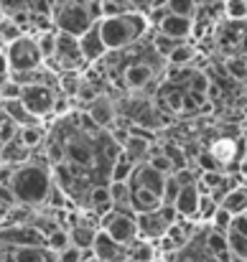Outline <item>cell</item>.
<instances>
[{
  "instance_id": "obj_1",
  "label": "cell",
  "mask_w": 247,
  "mask_h": 262,
  "mask_svg": "<svg viewBox=\"0 0 247 262\" xmlns=\"http://www.w3.org/2000/svg\"><path fill=\"white\" fill-rule=\"evenodd\" d=\"M8 186L15 196V204L28 206V209L46 206V199L54 188V173H51L49 161L44 156H38V158L33 156L28 163L15 166Z\"/></svg>"
},
{
  "instance_id": "obj_2",
  "label": "cell",
  "mask_w": 247,
  "mask_h": 262,
  "mask_svg": "<svg viewBox=\"0 0 247 262\" xmlns=\"http://www.w3.org/2000/svg\"><path fill=\"white\" fill-rule=\"evenodd\" d=\"M97 26H99V33H102V41H105L107 51H122V49L148 38V33H151L148 18L138 10L125 13V15L102 18Z\"/></svg>"
},
{
  "instance_id": "obj_3",
  "label": "cell",
  "mask_w": 247,
  "mask_h": 262,
  "mask_svg": "<svg viewBox=\"0 0 247 262\" xmlns=\"http://www.w3.org/2000/svg\"><path fill=\"white\" fill-rule=\"evenodd\" d=\"M51 23L56 31L79 38L84 31L94 26V18L89 13L87 0H56L51 8Z\"/></svg>"
},
{
  "instance_id": "obj_4",
  "label": "cell",
  "mask_w": 247,
  "mask_h": 262,
  "mask_svg": "<svg viewBox=\"0 0 247 262\" xmlns=\"http://www.w3.org/2000/svg\"><path fill=\"white\" fill-rule=\"evenodd\" d=\"M99 232L110 234L115 242L120 245H133L140 234H138V214L130 209H117L112 206L107 214L99 216Z\"/></svg>"
},
{
  "instance_id": "obj_5",
  "label": "cell",
  "mask_w": 247,
  "mask_h": 262,
  "mask_svg": "<svg viewBox=\"0 0 247 262\" xmlns=\"http://www.w3.org/2000/svg\"><path fill=\"white\" fill-rule=\"evenodd\" d=\"M5 56H8V64H10V74L44 67V56H41V49H38L33 33H23L15 41H10L5 46Z\"/></svg>"
},
{
  "instance_id": "obj_6",
  "label": "cell",
  "mask_w": 247,
  "mask_h": 262,
  "mask_svg": "<svg viewBox=\"0 0 247 262\" xmlns=\"http://www.w3.org/2000/svg\"><path fill=\"white\" fill-rule=\"evenodd\" d=\"M44 64L51 67L56 74H64V72H84V69H87V61H84L82 49H79V38L59 31V33H56L54 56H51L49 61H44Z\"/></svg>"
},
{
  "instance_id": "obj_7",
  "label": "cell",
  "mask_w": 247,
  "mask_h": 262,
  "mask_svg": "<svg viewBox=\"0 0 247 262\" xmlns=\"http://www.w3.org/2000/svg\"><path fill=\"white\" fill-rule=\"evenodd\" d=\"M181 216L176 214L173 206H161L156 211H146V214H138V234L148 242H158L168 232L171 224H176Z\"/></svg>"
},
{
  "instance_id": "obj_8",
  "label": "cell",
  "mask_w": 247,
  "mask_h": 262,
  "mask_svg": "<svg viewBox=\"0 0 247 262\" xmlns=\"http://www.w3.org/2000/svg\"><path fill=\"white\" fill-rule=\"evenodd\" d=\"M0 245L3 247H46V237L28 224H0Z\"/></svg>"
},
{
  "instance_id": "obj_9",
  "label": "cell",
  "mask_w": 247,
  "mask_h": 262,
  "mask_svg": "<svg viewBox=\"0 0 247 262\" xmlns=\"http://www.w3.org/2000/svg\"><path fill=\"white\" fill-rule=\"evenodd\" d=\"M161 260H166V262H217L209 255L207 245H204V224H201L199 232L189 239L186 247H181L178 252H173V255H168V257H161Z\"/></svg>"
},
{
  "instance_id": "obj_10",
  "label": "cell",
  "mask_w": 247,
  "mask_h": 262,
  "mask_svg": "<svg viewBox=\"0 0 247 262\" xmlns=\"http://www.w3.org/2000/svg\"><path fill=\"white\" fill-rule=\"evenodd\" d=\"M92 257L97 262H128V247L115 242L110 234L97 232L94 245H92Z\"/></svg>"
},
{
  "instance_id": "obj_11",
  "label": "cell",
  "mask_w": 247,
  "mask_h": 262,
  "mask_svg": "<svg viewBox=\"0 0 247 262\" xmlns=\"http://www.w3.org/2000/svg\"><path fill=\"white\" fill-rule=\"evenodd\" d=\"M79 49H82V56H84V61H87V67L99 64L110 54L107 46H105V41H102V33H99V26L97 23L79 36Z\"/></svg>"
},
{
  "instance_id": "obj_12",
  "label": "cell",
  "mask_w": 247,
  "mask_h": 262,
  "mask_svg": "<svg viewBox=\"0 0 247 262\" xmlns=\"http://www.w3.org/2000/svg\"><path fill=\"white\" fill-rule=\"evenodd\" d=\"M199 199H201V191H199V178L181 186L176 201H173V209L181 219H194L196 222V209H199Z\"/></svg>"
},
{
  "instance_id": "obj_13",
  "label": "cell",
  "mask_w": 247,
  "mask_h": 262,
  "mask_svg": "<svg viewBox=\"0 0 247 262\" xmlns=\"http://www.w3.org/2000/svg\"><path fill=\"white\" fill-rule=\"evenodd\" d=\"M156 31L163 33V36H171V38H178V41H189L194 36V18L166 13V18L156 26Z\"/></svg>"
},
{
  "instance_id": "obj_14",
  "label": "cell",
  "mask_w": 247,
  "mask_h": 262,
  "mask_svg": "<svg viewBox=\"0 0 247 262\" xmlns=\"http://www.w3.org/2000/svg\"><path fill=\"white\" fill-rule=\"evenodd\" d=\"M31 158H33V150H31V148H26L18 138H15V140H10V143H5V145L0 148V161H3L5 166H10V168L23 166V163H28Z\"/></svg>"
},
{
  "instance_id": "obj_15",
  "label": "cell",
  "mask_w": 247,
  "mask_h": 262,
  "mask_svg": "<svg viewBox=\"0 0 247 262\" xmlns=\"http://www.w3.org/2000/svg\"><path fill=\"white\" fill-rule=\"evenodd\" d=\"M3 112L18 125V127H31V125H41V120L36 115L28 112V107L20 102V99H10V102H3Z\"/></svg>"
},
{
  "instance_id": "obj_16",
  "label": "cell",
  "mask_w": 247,
  "mask_h": 262,
  "mask_svg": "<svg viewBox=\"0 0 247 262\" xmlns=\"http://www.w3.org/2000/svg\"><path fill=\"white\" fill-rule=\"evenodd\" d=\"M161 260V252L156 247V242H148L143 237H138L133 245H128V262H156Z\"/></svg>"
},
{
  "instance_id": "obj_17",
  "label": "cell",
  "mask_w": 247,
  "mask_h": 262,
  "mask_svg": "<svg viewBox=\"0 0 247 262\" xmlns=\"http://www.w3.org/2000/svg\"><path fill=\"white\" fill-rule=\"evenodd\" d=\"M194 59H196V46H194V41L189 38V41H181V43L173 49V54L166 59V67H191Z\"/></svg>"
},
{
  "instance_id": "obj_18",
  "label": "cell",
  "mask_w": 247,
  "mask_h": 262,
  "mask_svg": "<svg viewBox=\"0 0 247 262\" xmlns=\"http://www.w3.org/2000/svg\"><path fill=\"white\" fill-rule=\"evenodd\" d=\"M222 72L232 82H247V56H227L222 64Z\"/></svg>"
},
{
  "instance_id": "obj_19",
  "label": "cell",
  "mask_w": 247,
  "mask_h": 262,
  "mask_svg": "<svg viewBox=\"0 0 247 262\" xmlns=\"http://www.w3.org/2000/svg\"><path fill=\"white\" fill-rule=\"evenodd\" d=\"M227 245H230V252H232L235 262H247V234L227 229Z\"/></svg>"
},
{
  "instance_id": "obj_20",
  "label": "cell",
  "mask_w": 247,
  "mask_h": 262,
  "mask_svg": "<svg viewBox=\"0 0 247 262\" xmlns=\"http://www.w3.org/2000/svg\"><path fill=\"white\" fill-rule=\"evenodd\" d=\"M110 196H112V206L130 209V186H128V181H110Z\"/></svg>"
},
{
  "instance_id": "obj_21",
  "label": "cell",
  "mask_w": 247,
  "mask_h": 262,
  "mask_svg": "<svg viewBox=\"0 0 247 262\" xmlns=\"http://www.w3.org/2000/svg\"><path fill=\"white\" fill-rule=\"evenodd\" d=\"M181 41L178 38H171V36H163V33H158V31H153L151 33V46H153V51L161 56V59H168L171 54H173V49L178 46Z\"/></svg>"
},
{
  "instance_id": "obj_22",
  "label": "cell",
  "mask_w": 247,
  "mask_h": 262,
  "mask_svg": "<svg viewBox=\"0 0 247 262\" xmlns=\"http://www.w3.org/2000/svg\"><path fill=\"white\" fill-rule=\"evenodd\" d=\"M135 171V163L120 150V156H117V161L112 163V171H110V181H128L130 176Z\"/></svg>"
},
{
  "instance_id": "obj_23",
  "label": "cell",
  "mask_w": 247,
  "mask_h": 262,
  "mask_svg": "<svg viewBox=\"0 0 247 262\" xmlns=\"http://www.w3.org/2000/svg\"><path fill=\"white\" fill-rule=\"evenodd\" d=\"M56 28H49V31H41V33H33L36 36V43H38V49H41V56H44V61H49L51 56H54V49H56Z\"/></svg>"
},
{
  "instance_id": "obj_24",
  "label": "cell",
  "mask_w": 247,
  "mask_h": 262,
  "mask_svg": "<svg viewBox=\"0 0 247 262\" xmlns=\"http://www.w3.org/2000/svg\"><path fill=\"white\" fill-rule=\"evenodd\" d=\"M166 10L173 15H183V18H194L196 15V0H168Z\"/></svg>"
},
{
  "instance_id": "obj_25",
  "label": "cell",
  "mask_w": 247,
  "mask_h": 262,
  "mask_svg": "<svg viewBox=\"0 0 247 262\" xmlns=\"http://www.w3.org/2000/svg\"><path fill=\"white\" fill-rule=\"evenodd\" d=\"M227 20H247V0H222Z\"/></svg>"
},
{
  "instance_id": "obj_26",
  "label": "cell",
  "mask_w": 247,
  "mask_h": 262,
  "mask_svg": "<svg viewBox=\"0 0 247 262\" xmlns=\"http://www.w3.org/2000/svg\"><path fill=\"white\" fill-rule=\"evenodd\" d=\"M69 245H72V239H69V232H67V229H56L54 234L46 237V247H49L54 255H59V252L67 250Z\"/></svg>"
},
{
  "instance_id": "obj_27",
  "label": "cell",
  "mask_w": 247,
  "mask_h": 262,
  "mask_svg": "<svg viewBox=\"0 0 247 262\" xmlns=\"http://www.w3.org/2000/svg\"><path fill=\"white\" fill-rule=\"evenodd\" d=\"M209 224H212L214 229H219V232H224V234H227V229H230V224H232V214H230L227 209H222V206H219V209L214 211V216H212V222H209Z\"/></svg>"
},
{
  "instance_id": "obj_28",
  "label": "cell",
  "mask_w": 247,
  "mask_h": 262,
  "mask_svg": "<svg viewBox=\"0 0 247 262\" xmlns=\"http://www.w3.org/2000/svg\"><path fill=\"white\" fill-rule=\"evenodd\" d=\"M56 262H84V252L79 247L69 245L67 250H61V252L56 255Z\"/></svg>"
},
{
  "instance_id": "obj_29",
  "label": "cell",
  "mask_w": 247,
  "mask_h": 262,
  "mask_svg": "<svg viewBox=\"0 0 247 262\" xmlns=\"http://www.w3.org/2000/svg\"><path fill=\"white\" fill-rule=\"evenodd\" d=\"M20 92H23V87H20V84H15L13 79H8V82H5V87H3V92H0V99H3V102L20 99Z\"/></svg>"
},
{
  "instance_id": "obj_30",
  "label": "cell",
  "mask_w": 247,
  "mask_h": 262,
  "mask_svg": "<svg viewBox=\"0 0 247 262\" xmlns=\"http://www.w3.org/2000/svg\"><path fill=\"white\" fill-rule=\"evenodd\" d=\"M130 5H133V10H138L143 15L151 13V0H130Z\"/></svg>"
},
{
  "instance_id": "obj_31",
  "label": "cell",
  "mask_w": 247,
  "mask_h": 262,
  "mask_svg": "<svg viewBox=\"0 0 247 262\" xmlns=\"http://www.w3.org/2000/svg\"><path fill=\"white\" fill-rule=\"evenodd\" d=\"M0 77H10V64H8L5 51H0Z\"/></svg>"
},
{
  "instance_id": "obj_32",
  "label": "cell",
  "mask_w": 247,
  "mask_h": 262,
  "mask_svg": "<svg viewBox=\"0 0 247 262\" xmlns=\"http://www.w3.org/2000/svg\"><path fill=\"white\" fill-rule=\"evenodd\" d=\"M166 3H168V0H151V10H153V8H166Z\"/></svg>"
},
{
  "instance_id": "obj_33",
  "label": "cell",
  "mask_w": 247,
  "mask_h": 262,
  "mask_svg": "<svg viewBox=\"0 0 247 262\" xmlns=\"http://www.w3.org/2000/svg\"><path fill=\"white\" fill-rule=\"evenodd\" d=\"M10 77H0V92H3V87H5V82H8Z\"/></svg>"
},
{
  "instance_id": "obj_34",
  "label": "cell",
  "mask_w": 247,
  "mask_h": 262,
  "mask_svg": "<svg viewBox=\"0 0 247 262\" xmlns=\"http://www.w3.org/2000/svg\"><path fill=\"white\" fill-rule=\"evenodd\" d=\"M240 183H242V186L247 188V176H242V178H240Z\"/></svg>"
},
{
  "instance_id": "obj_35",
  "label": "cell",
  "mask_w": 247,
  "mask_h": 262,
  "mask_svg": "<svg viewBox=\"0 0 247 262\" xmlns=\"http://www.w3.org/2000/svg\"><path fill=\"white\" fill-rule=\"evenodd\" d=\"M0 110H3V99H0Z\"/></svg>"
},
{
  "instance_id": "obj_36",
  "label": "cell",
  "mask_w": 247,
  "mask_h": 262,
  "mask_svg": "<svg viewBox=\"0 0 247 262\" xmlns=\"http://www.w3.org/2000/svg\"><path fill=\"white\" fill-rule=\"evenodd\" d=\"M87 262H97V260H87Z\"/></svg>"
},
{
  "instance_id": "obj_37",
  "label": "cell",
  "mask_w": 247,
  "mask_h": 262,
  "mask_svg": "<svg viewBox=\"0 0 247 262\" xmlns=\"http://www.w3.org/2000/svg\"><path fill=\"white\" fill-rule=\"evenodd\" d=\"M156 262H166V260H156Z\"/></svg>"
}]
</instances>
